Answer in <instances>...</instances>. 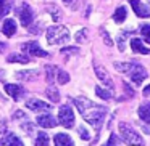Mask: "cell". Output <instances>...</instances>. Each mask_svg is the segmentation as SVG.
<instances>
[{"label":"cell","mask_w":150,"mask_h":146,"mask_svg":"<svg viewBox=\"0 0 150 146\" xmlns=\"http://www.w3.org/2000/svg\"><path fill=\"white\" fill-rule=\"evenodd\" d=\"M74 104L78 106L79 112H81L82 117H84L86 122H89L94 129H97V130L100 129L102 122H103V119H105V114H107V108L92 103L89 98H84V96L74 98Z\"/></svg>","instance_id":"1"},{"label":"cell","mask_w":150,"mask_h":146,"mask_svg":"<svg viewBox=\"0 0 150 146\" xmlns=\"http://www.w3.org/2000/svg\"><path fill=\"white\" fill-rule=\"evenodd\" d=\"M69 40V32L65 26H52L47 29V42L50 45H62V43H66Z\"/></svg>","instance_id":"2"},{"label":"cell","mask_w":150,"mask_h":146,"mask_svg":"<svg viewBox=\"0 0 150 146\" xmlns=\"http://www.w3.org/2000/svg\"><path fill=\"white\" fill-rule=\"evenodd\" d=\"M120 133H121V138L126 145L129 146H144V140L129 124L126 122H121L120 124Z\"/></svg>","instance_id":"3"},{"label":"cell","mask_w":150,"mask_h":146,"mask_svg":"<svg viewBox=\"0 0 150 146\" xmlns=\"http://www.w3.org/2000/svg\"><path fill=\"white\" fill-rule=\"evenodd\" d=\"M58 122H60V125L66 127V129H71V127L74 125V112H73L69 104H63V106L60 108Z\"/></svg>","instance_id":"4"},{"label":"cell","mask_w":150,"mask_h":146,"mask_svg":"<svg viewBox=\"0 0 150 146\" xmlns=\"http://www.w3.org/2000/svg\"><path fill=\"white\" fill-rule=\"evenodd\" d=\"M26 108L29 111H34V112H40V111H50L52 106L45 101H40L39 98H31L26 101Z\"/></svg>","instance_id":"5"},{"label":"cell","mask_w":150,"mask_h":146,"mask_svg":"<svg viewBox=\"0 0 150 146\" xmlns=\"http://www.w3.org/2000/svg\"><path fill=\"white\" fill-rule=\"evenodd\" d=\"M129 75H131V80L136 84V87L137 85H140L144 80H145V77H147V71H145V68H142L140 64H134V68H132V71L129 72Z\"/></svg>","instance_id":"6"},{"label":"cell","mask_w":150,"mask_h":146,"mask_svg":"<svg viewBox=\"0 0 150 146\" xmlns=\"http://www.w3.org/2000/svg\"><path fill=\"white\" fill-rule=\"evenodd\" d=\"M23 52L24 53H29V55L33 56H40V58H45V56H49V53L45 52V50H42L39 47V43L36 42H28L23 45Z\"/></svg>","instance_id":"7"},{"label":"cell","mask_w":150,"mask_h":146,"mask_svg":"<svg viewBox=\"0 0 150 146\" xmlns=\"http://www.w3.org/2000/svg\"><path fill=\"white\" fill-rule=\"evenodd\" d=\"M33 20H34V13L31 10L29 5H23L21 7V11H20V21L24 27H29L33 24Z\"/></svg>","instance_id":"8"},{"label":"cell","mask_w":150,"mask_h":146,"mask_svg":"<svg viewBox=\"0 0 150 146\" xmlns=\"http://www.w3.org/2000/svg\"><path fill=\"white\" fill-rule=\"evenodd\" d=\"M131 7H132L134 13L139 18H149L150 16V10L140 2V0H131Z\"/></svg>","instance_id":"9"},{"label":"cell","mask_w":150,"mask_h":146,"mask_svg":"<svg viewBox=\"0 0 150 146\" xmlns=\"http://www.w3.org/2000/svg\"><path fill=\"white\" fill-rule=\"evenodd\" d=\"M5 92H7V93L10 95L15 101L21 100V96L24 95V88L21 87V85H13V84H7V85H5Z\"/></svg>","instance_id":"10"},{"label":"cell","mask_w":150,"mask_h":146,"mask_svg":"<svg viewBox=\"0 0 150 146\" xmlns=\"http://www.w3.org/2000/svg\"><path fill=\"white\" fill-rule=\"evenodd\" d=\"M131 47H132V52L134 53H140V55H149V53H150V50L147 48V47L144 45L142 40L137 39V37L131 39Z\"/></svg>","instance_id":"11"},{"label":"cell","mask_w":150,"mask_h":146,"mask_svg":"<svg viewBox=\"0 0 150 146\" xmlns=\"http://www.w3.org/2000/svg\"><path fill=\"white\" fill-rule=\"evenodd\" d=\"M53 143H55V146H74L71 136L66 133H57L53 136Z\"/></svg>","instance_id":"12"},{"label":"cell","mask_w":150,"mask_h":146,"mask_svg":"<svg viewBox=\"0 0 150 146\" xmlns=\"http://www.w3.org/2000/svg\"><path fill=\"white\" fill-rule=\"evenodd\" d=\"M37 124H39L40 127H44V129H53V127L57 125V120L53 119V116H50V114H44V116L37 117Z\"/></svg>","instance_id":"13"},{"label":"cell","mask_w":150,"mask_h":146,"mask_svg":"<svg viewBox=\"0 0 150 146\" xmlns=\"http://www.w3.org/2000/svg\"><path fill=\"white\" fill-rule=\"evenodd\" d=\"M2 32H4L7 37L15 36V34H16V21L15 20H5L4 26H2Z\"/></svg>","instance_id":"14"},{"label":"cell","mask_w":150,"mask_h":146,"mask_svg":"<svg viewBox=\"0 0 150 146\" xmlns=\"http://www.w3.org/2000/svg\"><path fill=\"white\" fill-rule=\"evenodd\" d=\"M137 114H139V117L144 120V122L150 125V103H142L140 104Z\"/></svg>","instance_id":"15"},{"label":"cell","mask_w":150,"mask_h":146,"mask_svg":"<svg viewBox=\"0 0 150 146\" xmlns=\"http://www.w3.org/2000/svg\"><path fill=\"white\" fill-rule=\"evenodd\" d=\"M95 75L98 77V80L105 82V84H107L108 87L111 88V79L108 77V74H107V71H105V68H102V66H97V64H95Z\"/></svg>","instance_id":"16"},{"label":"cell","mask_w":150,"mask_h":146,"mask_svg":"<svg viewBox=\"0 0 150 146\" xmlns=\"http://www.w3.org/2000/svg\"><path fill=\"white\" fill-rule=\"evenodd\" d=\"M37 75H39L37 71H18L16 72V79H20V80H34V79H37Z\"/></svg>","instance_id":"17"},{"label":"cell","mask_w":150,"mask_h":146,"mask_svg":"<svg viewBox=\"0 0 150 146\" xmlns=\"http://www.w3.org/2000/svg\"><path fill=\"white\" fill-rule=\"evenodd\" d=\"M5 146H24L23 141H21L20 138H18L15 133H7V136H5Z\"/></svg>","instance_id":"18"},{"label":"cell","mask_w":150,"mask_h":146,"mask_svg":"<svg viewBox=\"0 0 150 146\" xmlns=\"http://www.w3.org/2000/svg\"><path fill=\"white\" fill-rule=\"evenodd\" d=\"M136 63H115V69L121 74H129Z\"/></svg>","instance_id":"19"},{"label":"cell","mask_w":150,"mask_h":146,"mask_svg":"<svg viewBox=\"0 0 150 146\" xmlns=\"http://www.w3.org/2000/svg\"><path fill=\"white\" fill-rule=\"evenodd\" d=\"M45 95L50 98L52 103H58V101H60V93H58V90H57L53 85H50V87L45 90Z\"/></svg>","instance_id":"20"},{"label":"cell","mask_w":150,"mask_h":146,"mask_svg":"<svg viewBox=\"0 0 150 146\" xmlns=\"http://www.w3.org/2000/svg\"><path fill=\"white\" fill-rule=\"evenodd\" d=\"M126 16H127L126 8H124V7H118L116 11H115V15H113V21H115V23H121L123 20H126Z\"/></svg>","instance_id":"21"},{"label":"cell","mask_w":150,"mask_h":146,"mask_svg":"<svg viewBox=\"0 0 150 146\" xmlns=\"http://www.w3.org/2000/svg\"><path fill=\"white\" fill-rule=\"evenodd\" d=\"M8 61L10 63H23V64H26V63H29V56L28 55H16V53H13V55L8 56Z\"/></svg>","instance_id":"22"},{"label":"cell","mask_w":150,"mask_h":146,"mask_svg":"<svg viewBox=\"0 0 150 146\" xmlns=\"http://www.w3.org/2000/svg\"><path fill=\"white\" fill-rule=\"evenodd\" d=\"M49 143H50L49 135H47V133H44V132H39V135H37V138H36V143H34V146H49Z\"/></svg>","instance_id":"23"},{"label":"cell","mask_w":150,"mask_h":146,"mask_svg":"<svg viewBox=\"0 0 150 146\" xmlns=\"http://www.w3.org/2000/svg\"><path fill=\"white\" fill-rule=\"evenodd\" d=\"M95 93H97L100 98H103V100H110V98H113L111 90H105V88L100 87V85H97V87H95Z\"/></svg>","instance_id":"24"},{"label":"cell","mask_w":150,"mask_h":146,"mask_svg":"<svg viewBox=\"0 0 150 146\" xmlns=\"http://www.w3.org/2000/svg\"><path fill=\"white\" fill-rule=\"evenodd\" d=\"M45 71H47V82L49 84H53V77H55V74L58 72V69L55 68V66H45Z\"/></svg>","instance_id":"25"},{"label":"cell","mask_w":150,"mask_h":146,"mask_svg":"<svg viewBox=\"0 0 150 146\" xmlns=\"http://www.w3.org/2000/svg\"><path fill=\"white\" fill-rule=\"evenodd\" d=\"M129 34L127 32H121L120 36H118V48H120V52H124V48H126V39Z\"/></svg>","instance_id":"26"},{"label":"cell","mask_w":150,"mask_h":146,"mask_svg":"<svg viewBox=\"0 0 150 146\" xmlns=\"http://www.w3.org/2000/svg\"><path fill=\"white\" fill-rule=\"evenodd\" d=\"M57 79H58V84L60 85H65V84H68L69 75L66 74L65 71H58V72H57Z\"/></svg>","instance_id":"27"},{"label":"cell","mask_w":150,"mask_h":146,"mask_svg":"<svg viewBox=\"0 0 150 146\" xmlns=\"http://www.w3.org/2000/svg\"><path fill=\"white\" fill-rule=\"evenodd\" d=\"M140 34H142V37L150 43V24H144V26L140 27Z\"/></svg>","instance_id":"28"},{"label":"cell","mask_w":150,"mask_h":146,"mask_svg":"<svg viewBox=\"0 0 150 146\" xmlns=\"http://www.w3.org/2000/svg\"><path fill=\"white\" fill-rule=\"evenodd\" d=\"M105 146H120V136L115 135V133H111L110 138H108V141H107V145H105Z\"/></svg>","instance_id":"29"},{"label":"cell","mask_w":150,"mask_h":146,"mask_svg":"<svg viewBox=\"0 0 150 146\" xmlns=\"http://www.w3.org/2000/svg\"><path fill=\"white\" fill-rule=\"evenodd\" d=\"M10 11V5H8L7 0H0V16H4Z\"/></svg>","instance_id":"30"},{"label":"cell","mask_w":150,"mask_h":146,"mask_svg":"<svg viewBox=\"0 0 150 146\" xmlns=\"http://www.w3.org/2000/svg\"><path fill=\"white\" fill-rule=\"evenodd\" d=\"M86 39H87V29H81L78 34H76V40H78L79 43H82Z\"/></svg>","instance_id":"31"},{"label":"cell","mask_w":150,"mask_h":146,"mask_svg":"<svg viewBox=\"0 0 150 146\" xmlns=\"http://www.w3.org/2000/svg\"><path fill=\"white\" fill-rule=\"evenodd\" d=\"M78 133L81 135L82 140H89V138H91V135H89V130L86 129V127H82V125L78 127Z\"/></svg>","instance_id":"32"},{"label":"cell","mask_w":150,"mask_h":146,"mask_svg":"<svg viewBox=\"0 0 150 146\" xmlns=\"http://www.w3.org/2000/svg\"><path fill=\"white\" fill-rule=\"evenodd\" d=\"M63 2H65V5H66V7L73 8V10H74V8H76V5H78V0H63Z\"/></svg>","instance_id":"33"},{"label":"cell","mask_w":150,"mask_h":146,"mask_svg":"<svg viewBox=\"0 0 150 146\" xmlns=\"http://www.w3.org/2000/svg\"><path fill=\"white\" fill-rule=\"evenodd\" d=\"M102 37H103L105 43H107L108 47H111V43H113V42H111V39H110V37H108V36H107V32H105V31H102Z\"/></svg>","instance_id":"34"},{"label":"cell","mask_w":150,"mask_h":146,"mask_svg":"<svg viewBox=\"0 0 150 146\" xmlns=\"http://www.w3.org/2000/svg\"><path fill=\"white\" fill-rule=\"evenodd\" d=\"M5 136H7V132L2 130V132H0V145H4L5 143Z\"/></svg>","instance_id":"35"},{"label":"cell","mask_w":150,"mask_h":146,"mask_svg":"<svg viewBox=\"0 0 150 146\" xmlns=\"http://www.w3.org/2000/svg\"><path fill=\"white\" fill-rule=\"evenodd\" d=\"M144 95H150V85L145 88V90H144Z\"/></svg>","instance_id":"36"},{"label":"cell","mask_w":150,"mask_h":146,"mask_svg":"<svg viewBox=\"0 0 150 146\" xmlns=\"http://www.w3.org/2000/svg\"><path fill=\"white\" fill-rule=\"evenodd\" d=\"M4 48H5V43H0V52H4Z\"/></svg>","instance_id":"37"},{"label":"cell","mask_w":150,"mask_h":146,"mask_svg":"<svg viewBox=\"0 0 150 146\" xmlns=\"http://www.w3.org/2000/svg\"><path fill=\"white\" fill-rule=\"evenodd\" d=\"M149 2H150V0H149Z\"/></svg>","instance_id":"38"}]
</instances>
